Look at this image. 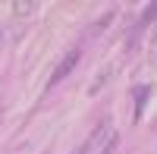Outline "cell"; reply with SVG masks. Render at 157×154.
<instances>
[{
	"instance_id": "cell-1",
	"label": "cell",
	"mask_w": 157,
	"mask_h": 154,
	"mask_svg": "<svg viewBox=\"0 0 157 154\" xmlns=\"http://www.w3.org/2000/svg\"><path fill=\"white\" fill-rule=\"evenodd\" d=\"M78 60H82V50H78V47H72V50H66V54H63V60L57 63V69L54 72H50V79H47V85L50 88H54V85H60L63 79H66V75L78 66Z\"/></svg>"
},
{
	"instance_id": "cell-2",
	"label": "cell",
	"mask_w": 157,
	"mask_h": 154,
	"mask_svg": "<svg viewBox=\"0 0 157 154\" xmlns=\"http://www.w3.org/2000/svg\"><path fill=\"white\" fill-rule=\"evenodd\" d=\"M148 98H151V85H138V88H135V120H141Z\"/></svg>"
},
{
	"instance_id": "cell-3",
	"label": "cell",
	"mask_w": 157,
	"mask_h": 154,
	"mask_svg": "<svg viewBox=\"0 0 157 154\" xmlns=\"http://www.w3.org/2000/svg\"><path fill=\"white\" fill-rule=\"evenodd\" d=\"M35 13V3L29 0V3H22V0H16V3H13V16H32Z\"/></svg>"
},
{
	"instance_id": "cell-4",
	"label": "cell",
	"mask_w": 157,
	"mask_h": 154,
	"mask_svg": "<svg viewBox=\"0 0 157 154\" xmlns=\"http://www.w3.org/2000/svg\"><path fill=\"white\" fill-rule=\"evenodd\" d=\"M148 57H151V63H157V22L151 29V38H148Z\"/></svg>"
},
{
	"instance_id": "cell-5",
	"label": "cell",
	"mask_w": 157,
	"mask_h": 154,
	"mask_svg": "<svg viewBox=\"0 0 157 154\" xmlns=\"http://www.w3.org/2000/svg\"><path fill=\"white\" fill-rule=\"evenodd\" d=\"M72 154H91V145H88V142H85V145H78Z\"/></svg>"
},
{
	"instance_id": "cell-6",
	"label": "cell",
	"mask_w": 157,
	"mask_h": 154,
	"mask_svg": "<svg viewBox=\"0 0 157 154\" xmlns=\"http://www.w3.org/2000/svg\"><path fill=\"white\" fill-rule=\"evenodd\" d=\"M13 154H32V148H29V145H19V148L13 151Z\"/></svg>"
},
{
	"instance_id": "cell-7",
	"label": "cell",
	"mask_w": 157,
	"mask_h": 154,
	"mask_svg": "<svg viewBox=\"0 0 157 154\" xmlns=\"http://www.w3.org/2000/svg\"><path fill=\"white\" fill-rule=\"evenodd\" d=\"M0 38H3V29H0Z\"/></svg>"
}]
</instances>
